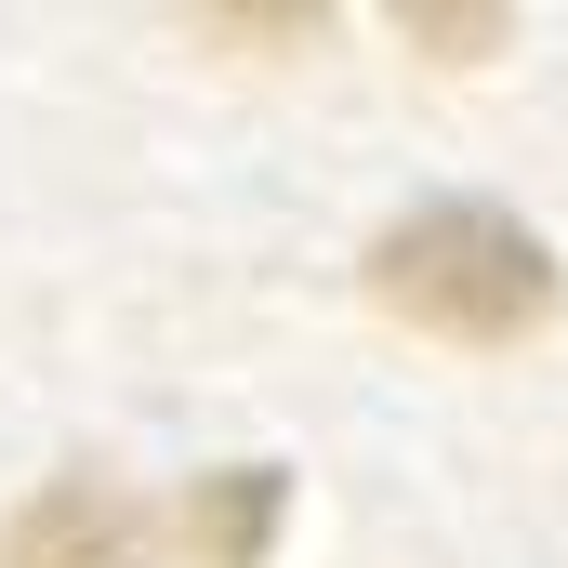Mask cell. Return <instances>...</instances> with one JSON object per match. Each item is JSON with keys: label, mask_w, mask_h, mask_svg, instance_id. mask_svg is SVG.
<instances>
[{"label": "cell", "mask_w": 568, "mask_h": 568, "mask_svg": "<svg viewBox=\"0 0 568 568\" xmlns=\"http://www.w3.org/2000/svg\"><path fill=\"white\" fill-rule=\"evenodd\" d=\"M371 291H384V317H410L436 344H516L556 317V252L489 199H436L371 239Z\"/></svg>", "instance_id": "6da1fadb"}, {"label": "cell", "mask_w": 568, "mask_h": 568, "mask_svg": "<svg viewBox=\"0 0 568 568\" xmlns=\"http://www.w3.org/2000/svg\"><path fill=\"white\" fill-rule=\"evenodd\" d=\"M0 568H145V516L120 489H93V476H67V489H40L27 516H13V542Z\"/></svg>", "instance_id": "7a4b0ae2"}, {"label": "cell", "mask_w": 568, "mask_h": 568, "mask_svg": "<svg viewBox=\"0 0 568 568\" xmlns=\"http://www.w3.org/2000/svg\"><path fill=\"white\" fill-rule=\"evenodd\" d=\"M278 503H291L278 463H225V476H199V503H185V542H199V568H265V542H278Z\"/></svg>", "instance_id": "3957f363"}, {"label": "cell", "mask_w": 568, "mask_h": 568, "mask_svg": "<svg viewBox=\"0 0 568 568\" xmlns=\"http://www.w3.org/2000/svg\"><path fill=\"white\" fill-rule=\"evenodd\" d=\"M410 40H436V53H489L503 40V13H397Z\"/></svg>", "instance_id": "277c9868"}]
</instances>
